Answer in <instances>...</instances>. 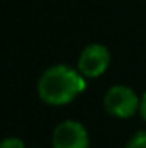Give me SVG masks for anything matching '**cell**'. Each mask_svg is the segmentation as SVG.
Listing matches in <instances>:
<instances>
[{"mask_svg":"<svg viewBox=\"0 0 146 148\" xmlns=\"http://www.w3.org/2000/svg\"><path fill=\"white\" fill-rule=\"evenodd\" d=\"M86 90L84 76L77 67H69L65 64H55L40 76L36 91L41 102L46 105H67L76 100Z\"/></svg>","mask_w":146,"mask_h":148,"instance_id":"6da1fadb","label":"cell"},{"mask_svg":"<svg viewBox=\"0 0 146 148\" xmlns=\"http://www.w3.org/2000/svg\"><path fill=\"white\" fill-rule=\"evenodd\" d=\"M126 148H146V131H138L131 136Z\"/></svg>","mask_w":146,"mask_h":148,"instance_id":"5b68a950","label":"cell"},{"mask_svg":"<svg viewBox=\"0 0 146 148\" xmlns=\"http://www.w3.org/2000/svg\"><path fill=\"white\" fill-rule=\"evenodd\" d=\"M52 148H89L88 129L79 121H62L52 133Z\"/></svg>","mask_w":146,"mask_h":148,"instance_id":"3957f363","label":"cell"},{"mask_svg":"<svg viewBox=\"0 0 146 148\" xmlns=\"http://www.w3.org/2000/svg\"><path fill=\"white\" fill-rule=\"evenodd\" d=\"M141 98L136 91L124 84H115L107 90L103 97V107L110 115L117 119H129L139 112Z\"/></svg>","mask_w":146,"mask_h":148,"instance_id":"7a4b0ae2","label":"cell"},{"mask_svg":"<svg viewBox=\"0 0 146 148\" xmlns=\"http://www.w3.org/2000/svg\"><path fill=\"white\" fill-rule=\"evenodd\" d=\"M139 115H141V119L146 122V91L143 93V97H141V103H139Z\"/></svg>","mask_w":146,"mask_h":148,"instance_id":"52a82bcc","label":"cell"},{"mask_svg":"<svg viewBox=\"0 0 146 148\" xmlns=\"http://www.w3.org/2000/svg\"><path fill=\"white\" fill-rule=\"evenodd\" d=\"M110 66V50L102 43L88 45L79 59H77V71L84 77H98L108 69Z\"/></svg>","mask_w":146,"mask_h":148,"instance_id":"277c9868","label":"cell"},{"mask_svg":"<svg viewBox=\"0 0 146 148\" xmlns=\"http://www.w3.org/2000/svg\"><path fill=\"white\" fill-rule=\"evenodd\" d=\"M35 148H38V147H35Z\"/></svg>","mask_w":146,"mask_h":148,"instance_id":"ba28073f","label":"cell"},{"mask_svg":"<svg viewBox=\"0 0 146 148\" xmlns=\"http://www.w3.org/2000/svg\"><path fill=\"white\" fill-rule=\"evenodd\" d=\"M0 148H26V145H24V141H23L21 138H17V136H9V138H5V140L0 143Z\"/></svg>","mask_w":146,"mask_h":148,"instance_id":"8992f818","label":"cell"}]
</instances>
